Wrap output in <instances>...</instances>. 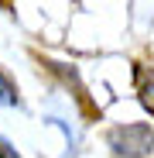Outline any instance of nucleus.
<instances>
[{"label":"nucleus","instance_id":"f257e3e1","mask_svg":"<svg viewBox=\"0 0 154 158\" xmlns=\"http://www.w3.org/2000/svg\"><path fill=\"white\" fill-rule=\"evenodd\" d=\"M110 148L123 158H144L154 151V131L147 124H127L110 131Z\"/></svg>","mask_w":154,"mask_h":158},{"label":"nucleus","instance_id":"f03ea898","mask_svg":"<svg viewBox=\"0 0 154 158\" xmlns=\"http://www.w3.org/2000/svg\"><path fill=\"white\" fill-rule=\"evenodd\" d=\"M140 103L154 114V72H140Z\"/></svg>","mask_w":154,"mask_h":158},{"label":"nucleus","instance_id":"7ed1b4c3","mask_svg":"<svg viewBox=\"0 0 154 158\" xmlns=\"http://www.w3.org/2000/svg\"><path fill=\"white\" fill-rule=\"evenodd\" d=\"M0 103H7V107H17V86L10 79L0 72Z\"/></svg>","mask_w":154,"mask_h":158},{"label":"nucleus","instance_id":"20e7f679","mask_svg":"<svg viewBox=\"0 0 154 158\" xmlns=\"http://www.w3.org/2000/svg\"><path fill=\"white\" fill-rule=\"evenodd\" d=\"M0 158H21V155H17V148H14L10 141H4V138H0Z\"/></svg>","mask_w":154,"mask_h":158}]
</instances>
